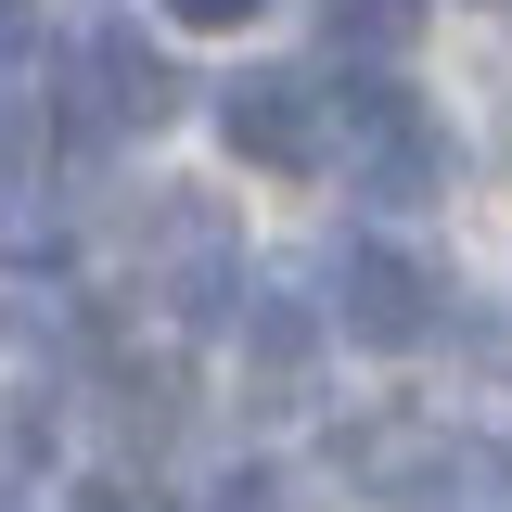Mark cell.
Wrapping results in <instances>:
<instances>
[{"label": "cell", "instance_id": "cell-7", "mask_svg": "<svg viewBox=\"0 0 512 512\" xmlns=\"http://www.w3.org/2000/svg\"><path fill=\"white\" fill-rule=\"evenodd\" d=\"M269 0H167V26H192V39H231V26H256Z\"/></svg>", "mask_w": 512, "mask_h": 512}, {"label": "cell", "instance_id": "cell-6", "mask_svg": "<svg viewBox=\"0 0 512 512\" xmlns=\"http://www.w3.org/2000/svg\"><path fill=\"white\" fill-rule=\"evenodd\" d=\"M410 13H423V0H333V39H346V52H397Z\"/></svg>", "mask_w": 512, "mask_h": 512}, {"label": "cell", "instance_id": "cell-4", "mask_svg": "<svg viewBox=\"0 0 512 512\" xmlns=\"http://www.w3.org/2000/svg\"><path fill=\"white\" fill-rule=\"evenodd\" d=\"M218 128H231V154H244V167H320V154H333L308 77H244V90L218 103Z\"/></svg>", "mask_w": 512, "mask_h": 512}, {"label": "cell", "instance_id": "cell-3", "mask_svg": "<svg viewBox=\"0 0 512 512\" xmlns=\"http://www.w3.org/2000/svg\"><path fill=\"white\" fill-rule=\"evenodd\" d=\"M333 308H346V333H372V346H410L436 320V282H423V256H397V244H346L333 256Z\"/></svg>", "mask_w": 512, "mask_h": 512}, {"label": "cell", "instance_id": "cell-8", "mask_svg": "<svg viewBox=\"0 0 512 512\" xmlns=\"http://www.w3.org/2000/svg\"><path fill=\"white\" fill-rule=\"evenodd\" d=\"M77 512H154V487H128V474H90V500Z\"/></svg>", "mask_w": 512, "mask_h": 512}, {"label": "cell", "instance_id": "cell-1", "mask_svg": "<svg viewBox=\"0 0 512 512\" xmlns=\"http://www.w3.org/2000/svg\"><path fill=\"white\" fill-rule=\"evenodd\" d=\"M52 103H64V141H77V154H116L128 128H167V116H180V77L141 52V39L103 26V39H77V52L52 64Z\"/></svg>", "mask_w": 512, "mask_h": 512}, {"label": "cell", "instance_id": "cell-2", "mask_svg": "<svg viewBox=\"0 0 512 512\" xmlns=\"http://www.w3.org/2000/svg\"><path fill=\"white\" fill-rule=\"evenodd\" d=\"M346 167H359L372 205H423V192H448V141L397 77H359L346 90Z\"/></svg>", "mask_w": 512, "mask_h": 512}, {"label": "cell", "instance_id": "cell-5", "mask_svg": "<svg viewBox=\"0 0 512 512\" xmlns=\"http://www.w3.org/2000/svg\"><path fill=\"white\" fill-rule=\"evenodd\" d=\"M244 346H256V372H308V308L295 295H244Z\"/></svg>", "mask_w": 512, "mask_h": 512}, {"label": "cell", "instance_id": "cell-10", "mask_svg": "<svg viewBox=\"0 0 512 512\" xmlns=\"http://www.w3.org/2000/svg\"><path fill=\"white\" fill-rule=\"evenodd\" d=\"M218 512H282V487H269V474H244V487H218Z\"/></svg>", "mask_w": 512, "mask_h": 512}, {"label": "cell", "instance_id": "cell-9", "mask_svg": "<svg viewBox=\"0 0 512 512\" xmlns=\"http://www.w3.org/2000/svg\"><path fill=\"white\" fill-rule=\"evenodd\" d=\"M13 52H39V0H0V64Z\"/></svg>", "mask_w": 512, "mask_h": 512}]
</instances>
